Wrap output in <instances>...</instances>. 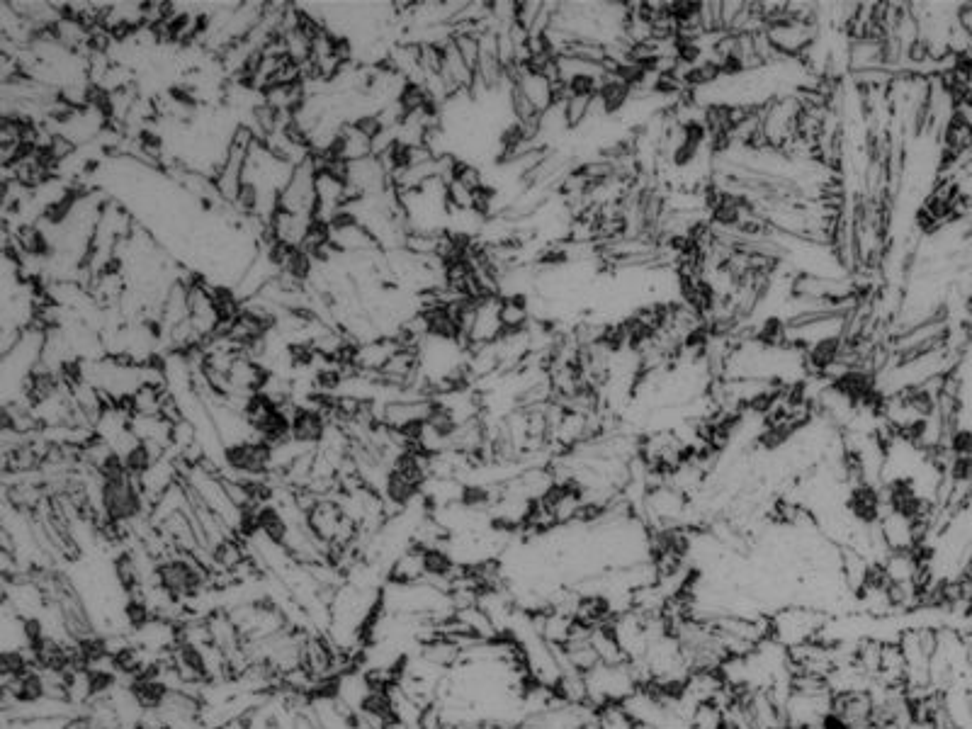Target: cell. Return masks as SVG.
<instances>
[{
	"mask_svg": "<svg viewBox=\"0 0 972 729\" xmlns=\"http://www.w3.org/2000/svg\"><path fill=\"white\" fill-rule=\"evenodd\" d=\"M151 581L158 596L166 598L175 608L188 606L197 601L209 586V572L200 564L195 555L185 552H171V555L156 559L151 567Z\"/></svg>",
	"mask_w": 972,
	"mask_h": 729,
	"instance_id": "obj_1",
	"label": "cell"
},
{
	"mask_svg": "<svg viewBox=\"0 0 972 729\" xmlns=\"http://www.w3.org/2000/svg\"><path fill=\"white\" fill-rule=\"evenodd\" d=\"M829 623V613L822 608L793 603L771 613V637L785 649L817 640Z\"/></svg>",
	"mask_w": 972,
	"mask_h": 729,
	"instance_id": "obj_2",
	"label": "cell"
},
{
	"mask_svg": "<svg viewBox=\"0 0 972 729\" xmlns=\"http://www.w3.org/2000/svg\"><path fill=\"white\" fill-rule=\"evenodd\" d=\"M316 163L314 158L304 161L302 166L295 168L292 178L280 192V209L282 212L299 214V217L314 219L316 214ZM316 222V219H314Z\"/></svg>",
	"mask_w": 972,
	"mask_h": 729,
	"instance_id": "obj_3",
	"label": "cell"
},
{
	"mask_svg": "<svg viewBox=\"0 0 972 729\" xmlns=\"http://www.w3.org/2000/svg\"><path fill=\"white\" fill-rule=\"evenodd\" d=\"M776 52L783 59H802L819 39V27L815 22H800L793 18H783L766 27Z\"/></svg>",
	"mask_w": 972,
	"mask_h": 729,
	"instance_id": "obj_4",
	"label": "cell"
},
{
	"mask_svg": "<svg viewBox=\"0 0 972 729\" xmlns=\"http://www.w3.org/2000/svg\"><path fill=\"white\" fill-rule=\"evenodd\" d=\"M224 467L239 477H251L258 482L270 474V445L263 443L261 438H253L248 443L226 448Z\"/></svg>",
	"mask_w": 972,
	"mask_h": 729,
	"instance_id": "obj_5",
	"label": "cell"
},
{
	"mask_svg": "<svg viewBox=\"0 0 972 729\" xmlns=\"http://www.w3.org/2000/svg\"><path fill=\"white\" fill-rule=\"evenodd\" d=\"M504 324H501V297H484L477 299V309H474V326L469 333L467 348L489 346L504 336Z\"/></svg>",
	"mask_w": 972,
	"mask_h": 729,
	"instance_id": "obj_6",
	"label": "cell"
},
{
	"mask_svg": "<svg viewBox=\"0 0 972 729\" xmlns=\"http://www.w3.org/2000/svg\"><path fill=\"white\" fill-rule=\"evenodd\" d=\"M632 100H635V90L627 86L625 81H620L615 73H608L601 90H598L593 110H596L603 120H615V117H620L623 112L630 110Z\"/></svg>",
	"mask_w": 972,
	"mask_h": 729,
	"instance_id": "obj_7",
	"label": "cell"
},
{
	"mask_svg": "<svg viewBox=\"0 0 972 729\" xmlns=\"http://www.w3.org/2000/svg\"><path fill=\"white\" fill-rule=\"evenodd\" d=\"M849 66H851V73L887 69L885 37L866 35L858 39H849Z\"/></svg>",
	"mask_w": 972,
	"mask_h": 729,
	"instance_id": "obj_8",
	"label": "cell"
},
{
	"mask_svg": "<svg viewBox=\"0 0 972 729\" xmlns=\"http://www.w3.org/2000/svg\"><path fill=\"white\" fill-rule=\"evenodd\" d=\"M839 574H841V581H844L846 591H849L851 596H856V593L866 589L868 581L873 579L875 564L870 562L868 557H863L861 552L851 550V547H841Z\"/></svg>",
	"mask_w": 972,
	"mask_h": 729,
	"instance_id": "obj_9",
	"label": "cell"
},
{
	"mask_svg": "<svg viewBox=\"0 0 972 729\" xmlns=\"http://www.w3.org/2000/svg\"><path fill=\"white\" fill-rule=\"evenodd\" d=\"M32 669H37L35 657H32L25 647H5L3 652H0V676H3V686L18 681V678H22L25 674H30Z\"/></svg>",
	"mask_w": 972,
	"mask_h": 729,
	"instance_id": "obj_10",
	"label": "cell"
},
{
	"mask_svg": "<svg viewBox=\"0 0 972 729\" xmlns=\"http://www.w3.org/2000/svg\"><path fill=\"white\" fill-rule=\"evenodd\" d=\"M591 642L593 647H596L598 657H601V664H623V661H627L623 647H620L618 637H615L610 623L591 627Z\"/></svg>",
	"mask_w": 972,
	"mask_h": 729,
	"instance_id": "obj_11",
	"label": "cell"
},
{
	"mask_svg": "<svg viewBox=\"0 0 972 729\" xmlns=\"http://www.w3.org/2000/svg\"><path fill=\"white\" fill-rule=\"evenodd\" d=\"M166 399H168L166 389L144 384V387H139L137 392L129 397V406H132L134 416H161Z\"/></svg>",
	"mask_w": 972,
	"mask_h": 729,
	"instance_id": "obj_12",
	"label": "cell"
},
{
	"mask_svg": "<svg viewBox=\"0 0 972 729\" xmlns=\"http://www.w3.org/2000/svg\"><path fill=\"white\" fill-rule=\"evenodd\" d=\"M593 105H596V98H586V95H567V98L562 100L567 129L584 127V124L591 120Z\"/></svg>",
	"mask_w": 972,
	"mask_h": 729,
	"instance_id": "obj_13",
	"label": "cell"
},
{
	"mask_svg": "<svg viewBox=\"0 0 972 729\" xmlns=\"http://www.w3.org/2000/svg\"><path fill=\"white\" fill-rule=\"evenodd\" d=\"M542 8H545V3H538V0H525V3H518L516 25L523 27V30L530 35V32H533V27L538 25Z\"/></svg>",
	"mask_w": 972,
	"mask_h": 729,
	"instance_id": "obj_14",
	"label": "cell"
},
{
	"mask_svg": "<svg viewBox=\"0 0 972 729\" xmlns=\"http://www.w3.org/2000/svg\"><path fill=\"white\" fill-rule=\"evenodd\" d=\"M955 25L963 30V35L972 42V3H960L955 8Z\"/></svg>",
	"mask_w": 972,
	"mask_h": 729,
	"instance_id": "obj_15",
	"label": "cell"
}]
</instances>
